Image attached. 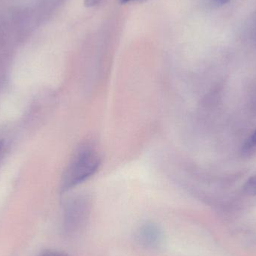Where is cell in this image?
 Segmentation results:
<instances>
[{
    "label": "cell",
    "instance_id": "1",
    "mask_svg": "<svg viewBox=\"0 0 256 256\" xmlns=\"http://www.w3.org/2000/svg\"><path fill=\"white\" fill-rule=\"evenodd\" d=\"M102 158L90 143L81 144L68 165L62 180V190H70L94 176L100 168Z\"/></svg>",
    "mask_w": 256,
    "mask_h": 256
},
{
    "label": "cell",
    "instance_id": "2",
    "mask_svg": "<svg viewBox=\"0 0 256 256\" xmlns=\"http://www.w3.org/2000/svg\"><path fill=\"white\" fill-rule=\"evenodd\" d=\"M138 240L146 248H156L162 240V232L155 224H146L138 230Z\"/></svg>",
    "mask_w": 256,
    "mask_h": 256
},
{
    "label": "cell",
    "instance_id": "3",
    "mask_svg": "<svg viewBox=\"0 0 256 256\" xmlns=\"http://www.w3.org/2000/svg\"><path fill=\"white\" fill-rule=\"evenodd\" d=\"M244 190L251 196H256V176L251 177L244 184Z\"/></svg>",
    "mask_w": 256,
    "mask_h": 256
},
{
    "label": "cell",
    "instance_id": "4",
    "mask_svg": "<svg viewBox=\"0 0 256 256\" xmlns=\"http://www.w3.org/2000/svg\"><path fill=\"white\" fill-rule=\"evenodd\" d=\"M255 147H256V130L254 132V134L251 136L250 138L248 140V141L246 142V144H245L244 146L246 150L254 148Z\"/></svg>",
    "mask_w": 256,
    "mask_h": 256
},
{
    "label": "cell",
    "instance_id": "5",
    "mask_svg": "<svg viewBox=\"0 0 256 256\" xmlns=\"http://www.w3.org/2000/svg\"><path fill=\"white\" fill-rule=\"evenodd\" d=\"M250 30L251 37L256 42V12L252 16V20H251Z\"/></svg>",
    "mask_w": 256,
    "mask_h": 256
},
{
    "label": "cell",
    "instance_id": "6",
    "mask_svg": "<svg viewBox=\"0 0 256 256\" xmlns=\"http://www.w3.org/2000/svg\"><path fill=\"white\" fill-rule=\"evenodd\" d=\"M40 256H68L64 252L56 250H48L44 252Z\"/></svg>",
    "mask_w": 256,
    "mask_h": 256
},
{
    "label": "cell",
    "instance_id": "7",
    "mask_svg": "<svg viewBox=\"0 0 256 256\" xmlns=\"http://www.w3.org/2000/svg\"><path fill=\"white\" fill-rule=\"evenodd\" d=\"M208 1L212 4H216V6H224V4H227L231 0H208Z\"/></svg>",
    "mask_w": 256,
    "mask_h": 256
},
{
    "label": "cell",
    "instance_id": "8",
    "mask_svg": "<svg viewBox=\"0 0 256 256\" xmlns=\"http://www.w3.org/2000/svg\"><path fill=\"white\" fill-rule=\"evenodd\" d=\"M102 0H85V4L86 6H96L100 3Z\"/></svg>",
    "mask_w": 256,
    "mask_h": 256
},
{
    "label": "cell",
    "instance_id": "9",
    "mask_svg": "<svg viewBox=\"0 0 256 256\" xmlns=\"http://www.w3.org/2000/svg\"><path fill=\"white\" fill-rule=\"evenodd\" d=\"M122 4H128L131 2H146L147 0H118Z\"/></svg>",
    "mask_w": 256,
    "mask_h": 256
}]
</instances>
